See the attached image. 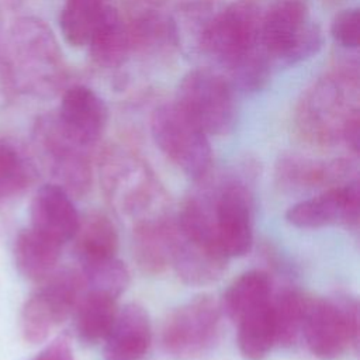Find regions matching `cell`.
Segmentation results:
<instances>
[{
    "label": "cell",
    "instance_id": "cell-1",
    "mask_svg": "<svg viewBox=\"0 0 360 360\" xmlns=\"http://www.w3.org/2000/svg\"><path fill=\"white\" fill-rule=\"evenodd\" d=\"M294 121L307 143L318 148L345 143L357 155L360 148L357 75L339 72L315 82L298 101Z\"/></svg>",
    "mask_w": 360,
    "mask_h": 360
},
{
    "label": "cell",
    "instance_id": "cell-2",
    "mask_svg": "<svg viewBox=\"0 0 360 360\" xmlns=\"http://www.w3.org/2000/svg\"><path fill=\"white\" fill-rule=\"evenodd\" d=\"M98 177L105 201L132 225L169 212L165 187L150 166L132 149L105 146L98 156Z\"/></svg>",
    "mask_w": 360,
    "mask_h": 360
},
{
    "label": "cell",
    "instance_id": "cell-3",
    "mask_svg": "<svg viewBox=\"0 0 360 360\" xmlns=\"http://www.w3.org/2000/svg\"><path fill=\"white\" fill-rule=\"evenodd\" d=\"M13 62L10 65L15 87L35 96L56 94L66 80V65L52 30L41 20L25 17L11 30Z\"/></svg>",
    "mask_w": 360,
    "mask_h": 360
},
{
    "label": "cell",
    "instance_id": "cell-4",
    "mask_svg": "<svg viewBox=\"0 0 360 360\" xmlns=\"http://www.w3.org/2000/svg\"><path fill=\"white\" fill-rule=\"evenodd\" d=\"M255 176V163L245 160L215 179L204 177L212 195L217 238L229 259L245 256L253 245Z\"/></svg>",
    "mask_w": 360,
    "mask_h": 360
},
{
    "label": "cell",
    "instance_id": "cell-5",
    "mask_svg": "<svg viewBox=\"0 0 360 360\" xmlns=\"http://www.w3.org/2000/svg\"><path fill=\"white\" fill-rule=\"evenodd\" d=\"M262 18L263 11L257 1L233 0L214 10L197 38V45L201 52L231 70L263 48Z\"/></svg>",
    "mask_w": 360,
    "mask_h": 360
},
{
    "label": "cell",
    "instance_id": "cell-6",
    "mask_svg": "<svg viewBox=\"0 0 360 360\" xmlns=\"http://www.w3.org/2000/svg\"><path fill=\"white\" fill-rule=\"evenodd\" d=\"M323 44L321 25L308 0H276L262 18V45L271 62L297 65L315 56Z\"/></svg>",
    "mask_w": 360,
    "mask_h": 360
},
{
    "label": "cell",
    "instance_id": "cell-7",
    "mask_svg": "<svg viewBox=\"0 0 360 360\" xmlns=\"http://www.w3.org/2000/svg\"><path fill=\"white\" fill-rule=\"evenodd\" d=\"M150 134L160 152L194 181L211 173L212 150L208 135L176 101L153 110Z\"/></svg>",
    "mask_w": 360,
    "mask_h": 360
},
{
    "label": "cell",
    "instance_id": "cell-8",
    "mask_svg": "<svg viewBox=\"0 0 360 360\" xmlns=\"http://www.w3.org/2000/svg\"><path fill=\"white\" fill-rule=\"evenodd\" d=\"M229 257L214 228L194 217H176L170 267L188 285H210L226 270Z\"/></svg>",
    "mask_w": 360,
    "mask_h": 360
},
{
    "label": "cell",
    "instance_id": "cell-9",
    "mask_svg": "<svg viewBox=\"0 0 360 360\" xmlns=\"http://www.w3.org/2000/svg\"><path fill=\"white\" fill-rule=\"evenodd\" d=\"M309 352L319 360L339 359L359 349V304L349 295L308 298L302 333Z\"/></svg>",
    "mask_w": 360,
    "mask_h": 360
},
{
    "label": "cell",
    "instance_id": "cell-10",
    "mask_svg": "<svg viewBox=\"0 0 360 360\" xmlns=\"http://www.w3.org/2000/svg\"><path fill=\"white\" fill-rule=\"evenodd\" d=\"M84 290L80 270L72 267L56 269L42 280L21 309L20 328L24 340L31 345L46 340L51 332L73 314Z\"/></svg>",
    "mask_w": 360,
    "mask_h": 360
},
{
    "label": "cell",
    "instance_id": "cell-11",
    "mask_svg": "<svg viewBox=\"0 0 360 360\" xmlns=\"http://www.w3.org/2000/svg\"><path fill=\"white\" fill-rule=\"evenodd\" d=\"M176 103L207 135H228L236 122L235 87L212 69H193L177 89Z\"/></svg>",
    "mask_w": 360,
    "mask_h": 360
},
{
    "label": "cell",
    "instance_id": "cell-12",
    "mask_svg": "<svg viewBox=\"0 0 360 360\" xmlns=\"http://www.w3.org/2000/svg\"><path fill=\"white\" fill-rule=\"evenodd\" d=\"M221 307L208 294L197 295L166 318L162 328L163 350L174 360H194L205 354L219 332Z\"/></svg>",
    "mask_w": 360,
    "mask_h": 360
},
{
    "label": "cell",
    "instance_id": "cell-13",
    "mask_svg": "<svg viewBox=\"0 0 360 360\" xmlns=\"http://www.w3.org/2000/svg\"><path fill=\"white\" fill-rule=\"evenodd\" d=\"M34 138L49 173L70 197H83L93 183V166L87 148L73 141L59 125L56 115L38 120Z\"/></svg>",
    "mask_w": 360,
    "mask_h": 360
},
{
    "label": "cell",
    "instance_id": "cell-14",
    "mask_svg": "<svg viewBox=\"0 0 360 360\" xmlns=\"http://www.w3.org/2000/svg\"><path fill=\"white\" fill-rule=\"evenodd\" d=\"M359 214L360 183L359 179H353L291 205L285 212V219L302 229L330 225H343L354 229L359 225Z\"/></svg>",
    "mask_w": 360,
    "mask_h": 360
},
{
    "label": "cell",
    "instance_id": "cell-15",
    "mask_svg": "<svg viewBox=\"0 0 360 360\" xmlns=\"http://www.w3.org/2000/svg\"><path fill=\"white\" fill-rule=\"evenodd\" d=\"M60 128L79 145L91 149L101 138L108 122L105 101L90 87H68L55 114Z\"/></svg>",
    "mask_w": 360,
    "mask_h": 360
},
{
    "label": "cell",
    "instance_id": "cell-16",
    "mask_svg": "<svg viewBox=\"0 0 360 360\" xmlns=\"http://www.w3.org/2000/svg\"><path fill=\"white\" fill-rule=\"evenodd\" d=\"M276 177L280 186L290 190H326L357 179V169L349 158L326 160L287 153L277 160Z\"/></svg>",
    "mask_w": 360,
    "mask_h": 360
},
{
    "label": "cell",
    "instance_id": "cell-17",
    "mask_svg": "<svg viewBox=\"0 0 360 360\" xmlns=\"http://www.w3.org/2000/svg\"><path fill=\"white\" fill-rule=\"evenodd\" d=\"M31 228L65 245L72 240L80 217L72 197L58 184H45L31 201Z\"/></svg>",
    "mask_w": 360,
    "mask_h": 360
},
{
    "label": "cell",
    "instance_id": "cell-18",
    "mask_svg": "<svg viewBox=\"0 0 360 360\" xmlns=\"http://www.w3.org/2000/svg\"><path fill=\"white\" fill-rule=\"evenodd\" d=\"M103 342L104 360H143L152 343L148 311L136 302H129L118 309Z\"/></svg>",
    "mask_w": 360,
    "mask_h": 360
},
{
    "label": "cell",
    "instance_id": "cell-19",
    "mask_svg": "<svg viewBox=\"0 0 360 360\" xmlns=\"http://www.w3.org/2000/svg\"><path fill=\"white\" fill-rule=\"evenodd\" d=\"M174 218L170 214L132 225V255L139 270L159 276L170 267Z\"/></svg>",
    "mask_w": 360,
    "mask_h": 360
},
{
    "label": "cell",
    "instance_id": "cell-20",
    "mask_svg": "<svg viewBox=\"0 0 360 360\" xmlns=\"http://www.w3.org/2000/svg\"><path fill=\"white\" fill-rule=\"evenodd\" d=\"M127 25L132 52L158 56L170 52L180 42L176 20L149 6L136 8Z\"/></svg>",
    "mask_w": 360,
    "mask_h": 360
},
{
    "label": "cell",
    "instance_id": "cell-21",
    "mask_svg": "<svg viewBox=\"0 0 360 360\" xmlns=\"http://www.w3.org/2000/svg\"><path fill=\"white\" fill-rule=\"evenodd\" d=\"M91 60L103 69L121 68L132 52L127 20L110 3L87 42Z\"/></svg>",
    "mask_w": 360,
    "mask_h": 360
},
{
    "label": "cell",
    "instance_id": "cell-22",
    "mask_svg": "<svg viewBox=\"0 0 360 360\" xmlns=\"http://www.w3.org/2000/svg\"><path fill=\"white\" fill-rule=\"evenodd\" d=\"M62 246L34 228L22 229L14 242L15 266L25 278L41 283L56 270Z\"/></svg>",
    "mask_w": 360,
    "mask_h": 360
},
{
    "label": "cell",
    "instance_id": "cell-23",
    "mask_svg": "<svg viewBox=\"0 0 360 360\" xmlns=\"http://www.w3.org/2000/svg\"><path fill=\"white\" fill-rule=\"evenodd\" d=\"M75 255L82 264L117 256L118 232L114 222L103 212H87L79 221L73 236Z\"/></svg>",
    "mask_w": 360,
    "mask_h": 360
},
{
    "label": "cell",
    "instance_id": "cell-24",
    "mask_svg": "<svg viewBox=\"0 0 360 360\" xmlns=\"http://www.w3.org/2000/svg\"><path fill=\"white\" fill-rule=\"evenodd\" d=\"M117 300L100 291L84 290L73 311L75 329L83 343L96 345L105 339L118 312Z\"/></svg>",
    "mask_w": 360,
    "mask_h": 360
},
{
    "label": "cell",
    "instance_id": "cell-25",
    "mask_svg": "<svg viewBox=\"0 0 360 360\" xmlns=\"http://www.w3.org/2000/svg\"><path fill=\"white\" fill-rule=\"evenodd\" d=\"M238 349L246 360H263L276 345L271 300L243 314L236 322Z\"/></svg>",
    "mask_w": 360,
    "mask_h": 360
},
{
    "label": "cell",
    "instance_id": "cell-26",
    "mask_svg": "<svg viewBox=\"0 0 360 360\" xmlns=\"http://www.w3.org/2000/svg\"><path fill=\"white\" fill-rule=\"evenodd\" d=\"M271 297L270 276L262 270H250L233 280L224 292L219 307L232 322H236L248 311L267 304Z\"/></svg>",
    "mask_w": 360,
    "mask_h": 360
},
{
    "label": "cell",
    "instance_id": "cell-27",
    "mask_svg": "<svg viewBox=\"0 0 360 360\" xmlns=\"http://www.w3.org/2000/svg\"><path fill=\"white\" fill-rule=\"evenodd\" d=\"M308 298L295 288H284L271 297L276 345L290 347L298 340L302 333Z\"/></svg>",
    "mask_w": 360,
    "mask_h": 360
},
{
    "label": "cell",
    "instance_id": "cell-28",
    "mask_svg": "<svg viewBox=\"0 0 360 360\" xmlns=\"http://www.w3.org/2000/svg\"><path fill=\"white\" fill-rule=\"evenodd\" d=\"M107 4V0H66L59 17L65 41L75 48L87 45Z\"/></svg>",
    "mask_w": 360,
    "mask_h": 360
},
{
    "label": "cell",
    "instance_id": "cell-29",
    "mask_svg": "<svg viewBox=\"0 0 360 360\" xmlns=\"http://www.w3.org/2000/svg\"><path fill=\"white\" fill-rule=\"evenodd\" d=\"M35 179V167L13 141H0V198L22 194Z\"/></svg>",
    "mask_w": 360,
    "mask_h": 360
},
{
    "label": "cell",
    "instance_id": "cell-30",
    "mask_svg": "<svg viewBox=\"0 0 360 360\" xmlns=\"http://www.w3.org/2000/svg\"><path fill=\"white\" fill-rule=\"evenodd\" d=\"M80 273L86 288L118 298L128 287L131 276L124 262L117 256L82 264Z\"/></svg>",
    "mask_w": 360,
    "mask_h": 360
},
{
    "label": "cell",
    "instance_id": "cell-31",
    "mask_svg": "<svg viewBox=\"0 0 360 360\" xmlns=\"http://www.w3.org/2000/svg\"><path fill=\"white\" fill-rule=\"evenodd\" d=\"M271 63L273 62L264 48H260L248 58L242 59L229 70L232 77L231 83L235 89H239L245 93H257L263 90L269 83Z\"/></svg>",
    "mask_w": 360,
    "mask_h": 360
},
{
    "label": "cell",
    "instance_id": "cell-32",
    "mask_svg": "<svg viewBox=\"0 0 360 360\" xmlns=\"http://www.w3.org/2000/svg\"><path fill=\"white\" fill-rule=\"evenodd\" d=\"M333 41L346 49L359 48L360 42V10L350 7L339 11L330 24Z\"/></svg>",
    "mask_w": 360,
    "mask_h": 360
},
{
    "label": "cell",
    "instance_id": "cell-33",
    "mask_svg": "<svg viewBox=\"0 0 360 360\" xmlns=\"http://www.w3.org/2000/svg\"><path fill=\"white\" fill-rule=\"evenodd\" d=\"M32 360H76L69 336L62 335L56 338Z\"/></svg>",
    "mask_w": 360,
    "mask_h": 360
},
{
    "label": "cell",
    "instance_id": "cell-34",
    "mask_svg": "<svg viewBox=\"0 0 360 360\" xmlns=\"http://www.w3.org/2000/svg\"><path fill=\"white\" fill-rule=\"evenodd\" d=\"M15 89L14 76L7 60L0 56V103L8 100L13 90Z\"/></svg>",
    "mask_w": 360,
    "mask_h": 360
}]
</instances>
